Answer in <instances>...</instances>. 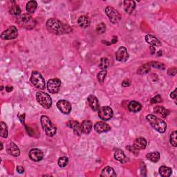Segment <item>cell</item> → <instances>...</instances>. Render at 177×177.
Segmentation results:
<instances>
[{"label":"cell","instance_id":"obj_1","mask_svg":"<svg viewBox=\"0 0 177 177\" xmlns=\"http://www.w3.org/2000/svg\"><path fill=\"white\" fill-rule=\"evenodd\" d=\"M46 26L49 32L55 35H63L71 31L69 26L55 18L48 19Z\"/></svg>","mask_w":177,"mask_h":177},{"label":"cell","instance_id":"obj_2","mask_svg":"<svg viewBox=\"0 0 177 177\" xmlns=\"http://www.w3.org/2000/svg\"><path fill=\"white\" fill-rule=\"evenodd\" d=\"M146 119L152 128L159 133H164L167 129V125L164 121L152 114L146 116Z\"/></svg>","mask_w":177,"mask_h":177},{"label":"cell","instance_id":"obj_3","mask_svg":"<svg viewBox=\"0 0 177 177\" xmlns=\"http://www.w3.org/2000/svg\"><path fill=\"white\" fill-rule=\"evenodd\" d=\"M17 22L22 27L29 30L34 29L36 25V21L35 19H33L32 16L29 14L19 15L17 18Z\"/></svg>","mask_w":177,"mask_h":177},{"label":"cell","instance_id":"obj_4","mask_svg":"<svg viewBox=\"0 0 177 177\" xmlns=\"http://www.w3.org/2000/svg\"><path fill=\"white\" fill-rule=\"evenodd\" d=\"M41 124L43 129L45 131L46 134L48 136L52 137L57 132L56 127L51 121V120L49 118L48 116L44 115L41 116Z\"/></svg>","mask_w":177,"mask_h":177},{"label":"cell","instance_id":"obj_5","mask_svg":"<svg viewBox=\"0 0 177 177\" xmlns=\"http://www.w3.org/2000/svg\"><path fill=\"white\" fill-rule=\"evenodd\" d=\"M36 99L42 107L44 109L51 108L52 105V99L48 93L42 91L37 92Z\"/></svg>","mask_w":177,"mask_h":177},{"label":"cell","instance_id":"obj_6","mask_svg":"<svg viewBox=\"0 0 177 177\" xmlns=\"http://www.w3.org/2000/svg\"><path fill=\"white\" fill-rule=\"evenodd\" d=\"M31 82L32 83V85L35 86L37 89L40 90H43L45 89L44 79L38 71H33L31 77Z\"/></svg>","mask_w":177,"mask_h":177},{"label":"cell","instance_id":"obj_7","mask_svg":"<svg viewBox=\"0 0 177 177\" xmlns=\"http://www.w3.org/2000/svg\"><path fill=\"white\" fill-rule=\"evenodd\" d=\"M105 13L113 24H117L121 20L122 16L118 11L112 6H107L105 8Z\"/></svg>","mask_w":177,"mask_h":177},{"label":"cell","instance_id":"obj_8","mask_svg":"<svg viewBox=\"0 0 177 177\" xmlns=\"http://www.w3.org/2000/svg\"><path fill=\"white\" fill-rule=\"evenodd\" d=\"M18 36V31L15 26H11L3 31L1 34V38L5 40L14 39Z\"/></svg>","mask_w":177,"mask_h":177},{"label":"cell","instance_id":"obj_9","mask_svg":"<svg viewBox=\"0 0 177 177\" xmlns=\"http://www.w3.org/2000/svg\"><path fill=\"white\" fill-rule=\"evenodd\" d=\"M98 116L103 121H109L113 116V112L111 107L105 106L100 108L98 110Z\"/></svg>","mask_w":177,"mask_h":177},{"label":"cell","instance_id":"obj_10","mask_svg":"<svg viewBox=\"0 0 177 177\" xmlns=\"http://www.w3.org/2000/svg\"><path fill=\"white\" fill-rule=\"evenodd\" d=\"M61 86V81L58 78L49 80L47 82L48 91L51 93H57L60 91Z\"/></svg>","mask_w":177,"mask_h":177},{"label":"cell","instance_id":"obj_11","mask_svg":"<svg viewBox=\"0 0 177 177\" xmlns=\"http://www.w3.org/2000/svg\"><path fill=\"white\" fill-rule=\"evenodd\" d=\"M57 107L60 111L64 114H69L71 111V105L69 101L65 100H60L57 102Z\"/></svg>","mask_w":177,"mask_h":177},{"label":"cell","instance_id":"obj_12","mask_svg":"<svg viewBox=\"0 0 177 177\" xmlns=\"http://www.w3.org/2000/svg\"><path fill=\"white\" fill-rule=\"evenodd\" d=\"M129 58L128 50L124 46H121L116 53V59L119 62H125Z\"/></svg>","mask_w":177,"mask_h":177},{"label":"cell","instance_id":"obj_13","mask_svg":"<svg viewBox=\"0 0 177 177\" xmlns=\"http://www.w3.org/2000/svg\"><path fill=\"white\" fill-rule=\"evenodd\" d=\"M29 157L32 161L35 162L40 161L44 157V154L40 149L38 148H33L29 152Z\"/></svg>","mask_w":177,"mask_h":177},{"label":"cell","instance_id":"obj_14","mask_svg":"<svg viewBox=\"0 0 177 177\" xmlns=\"http://www.w3.org/2000/svg\"><path fill=\"white\" fill-rule=\"evenodd\" d=\"M94 129L98 133H101L109 131L111 128L107 123L105 122H97L94 125Z\"/></svg>","mask_w":177,"mask_h":177},{"label":"cell","instance_id":"obj_15","mask_svg":"<svg viewBox=\"0 0 177 177\" xmlns=\"http://www.w3.org/2000/svg\"><path fill=\"white\" fill-rule=\"evenodd\" d=\"M6 150H7V152L10 155H11L13 156H19V154H20V150H19V148L14 143L11 142L9 143L7 148H6Z\"/></svg>","mask_w":177,"mask_h":177},{"label":"cell","instance_id":"obj_16","mask_svg":"<svg viewBox=\"0 0 177 177\" xmlns=\"http://www.w3.org/2000/svg\"><path fill=\"white\" fill-rule=\"evenodd\" d=\"M88 102L89 104L90 107L91 108L93 111H94V112L98 111L100 109L99 102H98V100L97 99V98L95 96L90 95L88 97Z\"/></svg>","mask_w":177,"mask_h":177},{"label":"cell","instance_id":"obj_17","mask_svg":"<svg viewBox=\"0 0 177 177\" xmlns=\"http://www.w3.org/2000/svg\"><path fill=\"white\" fill-rule=\"evenodd\" d=\"M67 126L69 128L72 129L73 132L76 135L81 136L82 131H81V126L80 123L76 121H69L67 122Z\"/></svg>","mask_w":177,"mask_h":177},{"label":"cell","instance_id":"obj_18","mask_svg":"<svg viewBox=\"0 0 177 177\" xmlns=\"http://www.w3.org/2000/svg\"><path fill=\"white\" fill-rule=\"evenodd\" d=\"M133 146L138 150L145 149L147 146L146 139L145 138H143V137H138V138H137L135 140Z\"/></svg>","mask_w":177,"mask_h":177},{"label":"cell","instance_id":"obj_19","mask_svg":"<svg viewBox=\"0 0 177 177\" xmlns=\"http://www.w3.org/2000/svg\"><path fill=\"white\" fill-rule=\"evenodd\" d=\"M81 126L82 133H84L85 134H88V133H89L91 131L93 124L91 121L86 120V121H84L82 122Z\"/></svg>","mask_w":177,"mask_h":177},{"label":"cell","instance_id":"obj_20","mask_svg":"<svg viewBox=\"0 0 177 177\" xmlns=\"http://www.w3.org/2000/svg\"><path fill=\"white\" fill-rule=\"evenodd\" d=\"M78 24L81 28L86 29L90 26L91 21H90V19L87 16L82 15L79 17V18L78 19Z\"/></svg>","mask_w":177,"mask_h":177},{"label":"cell","instance_id":"obj_21","mask_svg":"<svg viewBox=\"0 0 177 177\" xmlns=\"http://www.w3.org/2000/svg\"><path fill=\"white\" fill-rule=\"evenodd\" d=\"M123 6L125 12L132 14L136 8V3L134 1H125L123 2Z\"/></svg>","mask_w":177,"mask_h":177},{"label":"cell","instance_id":"obj_22","mask_svg":"<svg viewBox=\"0 0 177 177\" xmlns=\"http://www.w3.org/2000/svg\"><path fill=\"white\" fill-rule=\"evenodd\" d=\"M145 40L146 42L152 46H159L161 45V43L156 37L153 36L152 35H147L145 36Z\"/></svg>","mask_w":177,"mask_h":177},{"label":"cell","instance_id":"obj_23","mask_svg":"<svg viewBox=\"0 0 177 177\" xmlns=\"http://www.w3.org/2000/svg\"><path fill=\"white\" fill-rule=\"evenodd\" d=\"M128 109L130 112H138L142 109V105L140 102L137 101H131L128 105Z\"/></svg>","mask_w":177,"mask_h":177},{"label":"cell","instance_id":"obj_24","mask_svg":"<svg viewBox=\"0 0 177 177\" xmlns=\"http://www.w3.org/2000/svg\"><path fill=\"white\" fill-rule=\"evenodd\" d=\"M101 176L105 177H115L116 176V174L114 169L111 168V167L107 166L102 170Z\"/></svg>","mask_w":177,"mask_h":177},{"label":"cell","instance_id":"obj_25","mask_svg":"<svg viewBox=\"0 0 177 177\" xmlns=\"http://www.w3.org/2000/svg\"><path fill=\"white\" fill-rule=\"evenodd\" d=\"M154 113H156V114L161 116L162 118H164L168 116L169 113L168 110H167L164 107H160V106H156V107H154Z\"/></svg>","mask_w":177,"mask_h":177},{"label":"cell","instance_id":"obj_26","mask_svg":"<svg viewBox=\"0 0 177 177\" xmlns=\"http://www.w3.org/2000/svg\"><path fill=\"white\" fill-rule=\"evenodd\" d=\"M172 168H168L167 166L163 165L159 168V174L163 177H169L172 174Z\"/></svg>","mask_w":177,"mask_h":177},{"label":"cell","instance_id":"obj_27","mask_svg":"<svg viewBox=\"0 0 177 177\" xmlns=\"http://www.w3.org/2000/svg\"><path fill=\"white\" fill-rule=\"evenodd\" d=\"M37 7H38V4H37V2L35 1H29L27 4H26V11L30 14H32V13H34L35 11H36Z\"/></svg>","mask_w":177,"mask_h":177},{"label":"cell","instance_id":"obj_28","mask_svg":"<svg viewBox=\"0 0 177 177\" xmlns=\"http://www.w3.org/2000/svg\"><path fill=\"white\" fill-rule=\"evenodd\" d=\"M9 13L12 15L15 16H19L21 13V9L19 7L18 5H17L16 4H11V6L9 7Z\"/></svg>","mask_w":177,"mask_h":177},{"label":"cell","instance_id":"obj_29","mask_svg":"<svg viewBox=\"0 0 177 177\" xmlns=\"http://www.w3.org/2000/svg\"><path fill=\"white\" fill-rule=\"evenodd\" d=\"M150 69H151V66H150L149 63H148V64H145L140 66L138 69L137 70V73L140 75L147 74L149 72Z\"/></svg>","mask_w":177,"mask_h":177},{"label":"cell","instance_id":"obj_30","mask_svg":"<svg viewBox=\"0 0 177 177\" xmlns=\"http://www.w3.org/2000/svg\"><path fill=\"white\" fill-rule=\"evenodd\" d=\"M146 157L150 161L153 163H157L160 159V154L158 152H154L148 154Z\"/></svg>","mask_w":177,"mask_h":177},{"label":"cell","instance_id":"obj_31","mask_svg":"<svg viewBox=\"0 0 177 177\" xmlns=\"http://www.w3.org/2000/svg\"><path fill=\"white\" fill-rule=\"evenodd\" d=\"M114 158L117 161L122 162L125 159V153L121 149H116L114 152Z\"/></svg>","mask_w":177,"mask_h":177},{"label":"cell","instance_id":"obj_32","mask_svg":"<svg viewBox=\"0 0 177 177\" xmlns=\"http://www.w3.org/2000/svg\"><path fill=\"white\" fill-rule=\"evenodd\" d=\"M1 129H0V134L3 138H6L8 137V129L7 125H6L4 122H1Z\"/></svg>","mask_w":177,"mask_h":177},{"label":"cell","instance_id":"obj_33","mask_svg":"<svg viewBox=\"0 0 177 177\" xmlns=\"http://www.w3.org/2000/svg\"><path fill=\"white\" fill-rule=\"evenodd\" d=\"M109 65V60L107 58H102L99 64V67L102 70H106Z\"/></svg>","mask_w":177,"mask_h":177},{"label":"cell","instance_id":"obj_34","mask_svg":"<svg viewBox=\"0 0 177 177\" xmlns=\"http://www.w3.org/2000/svg\"><path fill=\"white\" fill-rule=\"evenodd\" d=\"M68 163H69V159L66 156L60 157V158L58 159V165L60 167V168H65V167L67 165Z\"/></svg>","mask_w":177,"mask_h":177},{"label":"cell","instance_id":"obj_35","mask_svg":"<svg viewBox=\"0 0 177 177\" xmlns=\"http://www.w3.org/2000/svg\"><path fill=\"white\" fill-rule=\"evenodd\" d=\"M176 131L173 132L169 136V142L171 143V145L174 147L177 146V136H176Z\"/></svg>","mask_w":177,"mask_h":177},{"label":"cell","instance_id":"obj_36","mask_svg":"<svg viewBox=\"0 0 177 177\" xmlns=\"http://www.w3.org/2000/svg\"><path fill=\"white\" fill-rule=\"evenodd\" d=\"M107 76V71L106 70H102L101 72H99L97 75V78L99 82L103 83L105 81V79Z\"/></svg>","mask_w":177,"mask_h":177},{"label":"cell","instance_id":"obj_37","mask_svg":"<svg viewBox=\"0 0 177 177\" xmlns=\"http://www.w3.org/2000/svg\"><path fill=\"white\" fill-rule=\"evenodd\" d=\"M149 65H150V66H152V67H154V68L161 69V70H163V69H165V68L164 64H163V63H161V62H159L152 61L151 62H149Z\"/></svg>","mask_w":177,"mask_h":177},{"label":"cell","instance_id":"obj_38","mask_svg":"<svg viewBox=\"0 0 177 177\" xmlns=\"http://www.w3.org/2000/svg\"><path fill=\"white\" fill-rule=\"evenodd\" d=\"M106 31V26L103 22L100 23L96 26V31L98 32L100 34H102L104 33Z\"/></svg>","mask_w":177,"mask_h":177},{"label":"cell","instance_id":"obj_39","mask_svg":"<svg viewBox=\"0 0 177 177\" xmlns=\"http://www.w3.org/2000/svg\"><path fill=\"white\" fill-rule=\"evenodd\" d=\"M161 102H162V98L160 95H156L151 100V104H156V103H159Z\"/></svg>","mask_w":177,"mask_h":177},{"label":"cell","instance_id":"obj_40","mask_svg":"<svg viewBox=\"0 0 177 177\" xmlns=\"http://www.w3.org/2000/svg\"><path fill=\"white\" fill-rule=\"evenodd\" d=\"M177 69L176 67L169 68L168 71V74L170 76H174L176 74Z\"/></svg>","mask_w":177,"mask_h":177},{"label":"cell","instance_id":"obj_41","mask_svg":"<svg viewBox=\"0 0 177 177\" xmlns=\"http://www.w3.org/2000/svg\"><path fill=\"white\" fill-rule=\"evenodd\" d=\"M16 169H17V171H18V172L19 173V174H22V173H24V168L20 166V165H18V167H17Z\"/></svg>","mask_w":177,"mask_h":177},{"label":"cell","instance_id":"obj_42","mask_svg":"<svg viewBox=\"0 0 177 177\" xmlns=\"http://www.w3.org/2000/svg\"><path fill=\"white\" fill-rule=\"evenodd\" d=\"M170 97H171V98L174 100L176 99V88L174 89V91L171 93V94H170Z\"/></svg>","mask_w":177,"mask_h":177},{"label":"cell","instance_id":"obj_43","mask_svg":"<svg viewBox=\"0 0 177 177\" xmlns=\"http://www.w3.org/2000/svg\"><path fill=\"white\" fill-rule=\"evenodd\" d=\"M130 85V82L128 80H126V81H124L122 82V86H125V87H127V86H129Z\"/></svg>","mask_w":177,"mask_h":177},{"label":"cell","instance_id":"obj_44","mask_svg":"<svg viewBox=\"0 0 177 177\" xmlns=\"http://www.w3.org/2000/svg\"><path fill=\"white\" fill-rule=\"evenodd\" d=\"M149 49H151V54H152V55L154 54L155 52H156V49H155L154 46H150V47H149Z\"/></svg>","mask_w":177,"mask_h":177},{"label":"cell","instance_id":"obj_45","mask_svg":"<svg viewBox=\"0 0 177 177\" xmlns=\"http://www.w3.org/2000/svg\"><path fill=\"white\" fill-rule=\"evenodd\" d=\"M13 86H6V91H8V92H11L13 91Z\"/></svg>","mask_w":177,"mask_h":177},{"label":"cell","instance_id":"obj_46","mask_svg":"<svg viewBox=\"0 0 177 177\" xmlns=\"http://www.w3.org/2000/svg\"><path fill=\"white\" fill-rule=\"evenodd\" d=\"M24 114H23V116H22V115H19V119L21 120V121L22 122H24Z\"/></svg>","mask_w":177,"mask_h":177},{"label":"cell","instance_id":"obj_47","mask_svg":"<svg viewBox=\"0 0 177 177\" xmlns=\"http://www.w3.org/2000/svg\"><path fill=\"white\" fill-rule=\"evenodd\" d=\"M116 42H117V38H116V37H113V38L112 39V41L111 42V44H114V43H116Z\"/></svg>","mask_w":177,"mask_h":177},{"label":"cell","instance_id":"obj_48","mask_svg":"<svg viewBox=\"0 0 177 177\" xmlns=\"http://www.w3.org/2000/svg\"><path fill=\"white\" fill-rule=\"evenodd\" d=\"M161 55H162V51H159L158 52V54H157V55H158V57H160V56H161Z\"/></svg>","mask_w":177,"mask_h":177},{"label":"cell","instance_id":"obj_49","mask_svg":"<svg viewBox=\"0 0 177 177\" xmlns=\"http://www.w3.org/2000/svg\"><path fill=\"white\" fill-rule=\"evenodd\" d=\"M3 149V143H1V150Z\"/></svg>","mask_w":177,"mask_h":177}]
</instances>
